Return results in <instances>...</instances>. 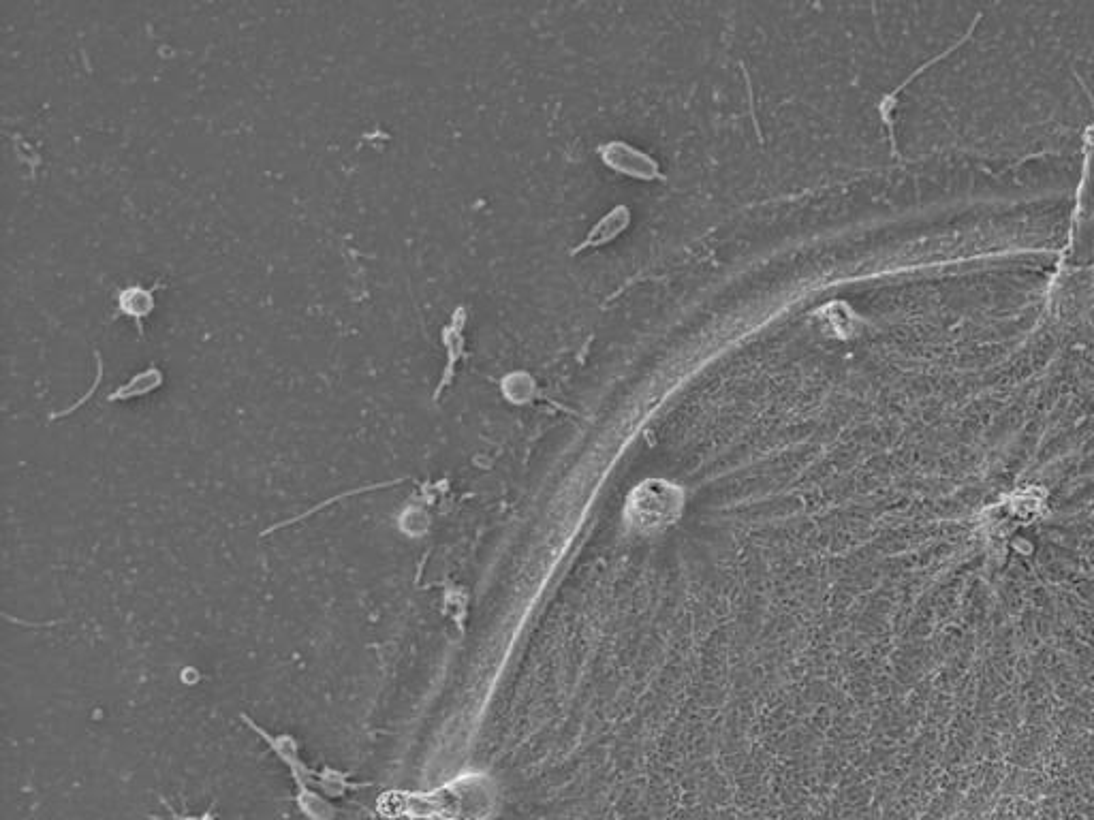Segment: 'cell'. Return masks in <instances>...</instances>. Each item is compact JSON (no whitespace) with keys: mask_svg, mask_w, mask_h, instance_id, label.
Instances as JSON below:
<instances>
[{"mask_svg":"<svg viewBox=\"0 0 1094 820\" xmlns=\"http://www.w3.org/2000/svg\"><path fill=\"white\" fill-rule=\"evenodd\" d=\"M163 385V372L156 368V366H150L148 370H144L142 374L133 376L131 381L120 387L118 391H114L112 396H109L107 400L109 402H116V400H131V398H139V396H146V393L154 391L156 387Z\"/></svg>","mask_w":1094,"mask_h":820,"instance_id":"obj_2","label":"cell"},{"mask_svg":"<svg viewBox=\"0 0 1094 820\" xmlns=\"http://www.w3.org/2000/svg\"><path fill=\"white\" fill-rule=\"evenodd\" d=\"M118 308L137 323L139 334H144V319L154 308L152 289H142V287L124 289L118 297Z\"/></svg>","mask_w":1094,"mask_h":820,"instance_id":"obj_1","label":"cell"}]
</instances>
